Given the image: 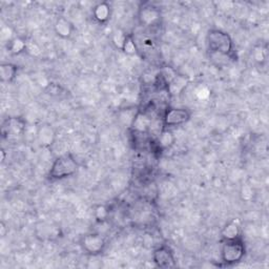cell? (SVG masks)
<instances>
[{"instance_id":"21","label":"cell","mask_w":269,"mask_h":269,"mask_svg":"<svg viewBox=\"0 0 269 269\" xmlns=\"http://www.w3.org/2000/svg\"><path fill=\"white\" fill-rule=\"evenodd\" d=\"M0 228H1V232H0V234H1L2 237H4L5 236V225L3 222L0 223Z\"/></svg>"},{"instance_id":"5","label":"cell","mask_w":269,"mask_h":269,"mask_svg":"<svg viewBox=\"0 0 269 269\" xmlns=\"http://www.w3.org/2000/svg\"><path fill=\"white\" fill-rule=\"evenodd\" d=\"M80 245L87 255L98 256L104 252L106 247V241L100 234L91 233L84 235L81 238Z\"/></svg>"},{"instance_id":"1","label":"cell","mask_w":269,"mask_h":269,"mask_svg":"<svg viewBox=\"0 0 269 269\" xmlns=\"http://www.w3.org/2000/svg\"><path fill=\"white\" fill-rule=\"evenodd\" d=\"M79 168V164L74 156L69 153L63 154L56 158L49 169L47 178L51 181L63 180L74 176Z\"/></svg>"},{"instance_id":"17","label":"cell","mask_w":269,"mask_h":269,"mask_svg":"<svg viewBox=\"0 0 269 269\" xmlns=\"http://www.w3.org/2000/svg\"><path fill=\"white\" fill-rule=\"evenodd\" d=\"M126 36H127V34H125L123 31H121V29H116V31L114 32V35H113V39H112L114 45L119 49H122Z\"/></svg>"},{"instance_id":"9","label":"cell","mask_w":269,"mask_h":269,"mask_svg":"<svg viewBox=\"0 0 269 269\" xmlns=\"http://www.w3.org/2000/svg\"><path fill=\"white\" fill-rule=\"evenodd\" d=\"M37 140L42 147H51L56 140L54 128L49 124H42L39 126L37 131Z\"/></svg>"},{"instance_id":"11","label":"cell","mask_w":269,"mask_h":269,"mask_svg":"<svg viewBox=\"0 0 269 269\" xmlns=\"http://www.w3.org/2000/svg\"><path fill=\"white\" fill-rule=\"evenodd\" d=\"M221 236L223 241L235 240V239L241 238V225L238 221L233 220L228 222L222 229Z\"/></svg>"},{"instance_id":"19","label":"cell","mask_w":269,"mask_h":269,"mask_svg":"<svg viewBox=\"0 0 269 269\" xmlns=\"http://www.w3.org/2000/svg\"><path fill=\"white\" fill-rule=\"evenodd\" d=\"M108 214H109L108 208L104 205H98L94 212L95 218L98 222H104L108 218Z\"/></svg>"},{"instance_id":"22","label":"cell","mask_w":269,"mask_h":269,"mask_svg":"<svg viewBox=\"0 0 269 269\" xmlns=\"http://www.w3.org/2000/svg\"><path fill=\"white\" fill-rule=\"evenodd\" d=\"M0 153H1V162H3L5 160V151L4 149H1V152Z\"/></svg>"},{"instance_id":"10","label":"cell","mask_w":269,"mask_h":269,"mask_svg":"<svg viewBox=\"0 0 269 269\" xmlns=\"http://www.w3.org/2000/svg\"><path fill=\"white\" fill-rule=\"evenodd\" d=\"M112 15V7L108 2H100L93 8V17L98 23H106Z\"/></svg>"},{"instance_id":"2","label":"cell","mask_w":269,"mask_h":269,"mask_svg":"<svg viewBox=\"0 0 269 269\" xmlns=\"http://www.w3.org/2000/svg\"><path fill=\"white\" fill-rule=\"evenodd\" d=\"M206 41L209 52L213 55L231 56L234 52V41L231 35L222 29H211L207 34Z\"/></svg>"},{"instance_id":"7","label":"cell","mask_w":269,"mask_h":269,"mask_svg":"<svg viewBox=\"0 0 269 269\" xmlns=\"http://www.w3.org/2000/svg\"><path fill=\"white\" fill-rule=\"evenodd\" d=\"M138 20L142 26L156 25L161 20L160 8L152 3H146L140 7L138 13Z\"/></svg>"},{"instance_id":"18","label":"cell","mask_w":269,"mask_h":269,"mask_svg":"<svg viewBox=\"0 0 269 269\" xmlns=\"http://www.w3.org/2000/svg\"><path fill=\"white\" fill-rule=\"evenodd\" d=\"M240 196L243 201H246V202L252 201L255 197V189L249 184H245L241 187Z\"/></svg>"},{"instance_id":"8","label":"cell","mask_w":269,"mask_h":269,"mask_svg":"<svg viewBox=\"0 0 269 269\" xmlns=\"http://www.w3.org/2000/svg\"><path fill=\"white\" fill-rule=\"evenodd\" d=\"M25 121L20 117H9L2 123L1 135L7 139L21 136L25 131Z\"/></svg>"},{"instance_id":"14","label":"cell","mask_w":269,"mask_h":269,"mask_svg":"<svg viewBox=\"0 0 269 269\" xmlns=\"http://www.w3.org/2000/svg\"><path fill=\"white\" fill-rule=\"evenodd\" d=\"M26 40L21 37H15L7 42L8 52L12 53L13 55H19L23 52H26Z\"/></svg>"},{"instance_id":"15","label":"cell","mask_w":269,"mask_h":269,"mask_svg":"<svg viewBox=\"0 0 269 269\" xmlns=\"http://www.w3.org/2000/svg\"><path fill=\"white\" fill-rule=\"evenodd\" d=\"M175 143V136L169 129H162V132L158 139V145L160 148L165 149L173 146Z\"/></svg>"},{"instance_id":"16","label":"cell","mask_w":269,"mask_h":269,"mask_svg":"<svg viewBox=\"0 0 269 269\" xmlns=\"http://www.w3.org/2000/svg\"><path fill=\"white\" fill-rule=\"evenodd\" d=\"M121 51L126 54V55H129V56H132V55H135L137 54V44L135 42V39L132 35H127L126 36V39H125V41H124V44L122 46V49Z\"/></svg>"},{"instance_id":"3","label":"cell","mask_w":269,"mask_h":269,"mask_svg":"<svg viewBox=\"0 0 269 269\" xmlns=\"http://www.w3.org/2000/svg\"><path fill=\"white\" fill-rule=\"evenodd\" d=\"M246 247L242 238L223 241L221 248V260L225 265H234L243 260Z\"/></svg>"},{"instance_id":"20","label":"cell","mask_w":269,"mask_h":269,"mask_svg":"<svg viewBox=\"0 0 269 269\" xmlns=\"http://www.w3.org/2000/svg\"><path fill=\"white\" fill-rule=\"evenodd\" d=\"M254 58L255 60L258 62L262 64L263 62L266 61V58H267V54H266V51L262 47V46H258L255 52H254Z\"/></svg>"},{"instance_id":"12","label":"cell","mask_w":269,"mask_h":269,"mask_svg":"<svg viewBox=\"0 0 269 269\" xmlns=\"http://www.w3.org/2000/svg\"><path fill=\"white\" fill-rule=\"evenodd\" d=\"M55 32L56 34L63 39L69 38L74 32L73 23L65 18H59L55 23Z\"/></svg>"},{"instance_id":"13","label":"cell","mask_w":269,"mask_h":269,"mask_svg":"<svg viewBox=\"0 0 269 269\" xmlns=\"http://www.w3.org/2000/svg\"><path fill=\"white\" fill-rule=\"evenodd\" d=\"M18 72V66L14 63H2L0 65V79L2 82L11 83L15 80Z\"/></svg>"},{"instance_id":"4","label":"cell","mask_w":269,"mask_h":269,"mask_svg":"<svg viewBox=\"0 0 269 269\" xmlns=\"http://www.w3.org/2000/svg\"><path fill=\"white\" fill-rule=\"evenodd\" d=\"M191 119V112L181 107H168L162 117L163 129L185 124Z\"/></svg>"},{"instance_id":"6","label":"cell","mask_w":269,"mask_h":269,"mask_svg":"<svg viewBox=\"0 0 269 269\" xmlns=\"http://www.w3.org/2000/svg\"><path fill=\"white\" fill-rule=\"evenodd\" d=\"M153 262L159 268H174L176 266V258L172 248L167 245L157 247L153 253Z\"/></svg>"}]
</instances>
